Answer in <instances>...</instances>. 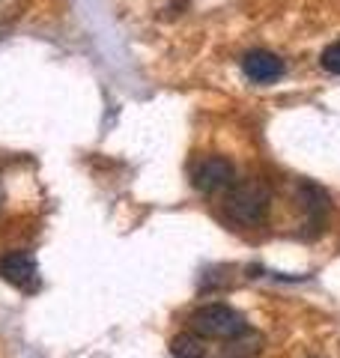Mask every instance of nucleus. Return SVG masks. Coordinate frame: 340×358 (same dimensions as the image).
Returning <instances> with one entry per match:
<instances>
[{
	"mask_svg": "<svg viewBox=\"0 0 340 358\" xmlns=\"http://www.w3.org/2000/svg\"><path fill=\"white\" fill-rule=\"evenodd\" d=\"M224 218L239 227H257L263 224L271 209V185L260 176H245L227 188L224 194Z\"/></svg>",
	"mask_w": 340,
	"mask_h": 358,
	"instance_id": "1",
	"label": "nucleus"
},
{
	"mask_svg": "<svg viewBox=\"0 0 340 358\" xmlns=\"http://www.w3.org/2000/svg\"><path fill=\"white\" fill-rule=\"evenodd\" d=\"M248 326L245 317L230 305H221V301H212V305H203L188 317V329L200 334L203 341H227L233 334H239Z\"/></svg>",
	"mask_w": 340,
	"mask_h": 358,
	"instance_id": "2",
	"label": "nucleus"
},
{
	"mask_svg": "<svg viewBox=\"0 0 340 358\" xmlns=\"http://www.w3.org/2000/svg\"><path fill=\"white\" fill-rule=\"evenodd\" d=\"M233 182H236V167L224 155H203L194 164V171H191V185L203 194L227 192Z\"/></svg>",
	"mask_w": 340,
	"mask_h": 358,
	"instance_id": "3",
	"label": "nucleus"
},
{
	"mask_svg": "<svg viewBox=\"0 0 340 358\" xmlns=\"http://www.w3.org/2000/svg\"><path fill=\"white\" fill-rule=\"evenodd\" d=\"M0 278L6 284L18 287L21 293H36L39 289V266L27 251H13L0 260Z\"/></svg>",
	"mask_w": 340,
	"mask_h": 358,
	"instance_id": "4",
	"label": "nucleus"
},
{
	"mask_svg": "<svg viewBox=\"0 0 340 358\" xmlns=\"http://www.w3.org/2000/svg\"><path fill=\"white\" fill-rule=\"evenodd\" d=\"M242 72L245 78H251L254 84H275L287 72V63H283L275 51L266 48H254L242 57Z\"/></svg>",
	"mask_w": 340,
	"mask_h": 358,
	"instance_id": "5",
	"label": "nucleus"
},
{
	"mask_svg": "<svg viewBox=\"0 0 340 358\" xmlns=\"http://www.w3.org/2000/svg\"><path fill=\"white\" fill-rule=\"evenodd\" d=\"M299 203L304 209V215H308V227H311L308 236H316V233L323 230V224H325V215H328V194L323 192L320 185L302 182L299 185Z\"/></svg>",
	"mask_w": 340,
	"mask_h": 358,
	"instance_id": "6",
	"label": "nucleus"
},
{
	"mask_svg": "<svg viewBox=\"0 0 340 358\" xmlns=\"http://www.w3.org/2000/svg\"><path fill=\"white\" fill-rule=\"evenodd\" d=\"M266 350V338L257 329H242L239 334L227 338L221 346V358H260Z\"/></svg>",
	"mask_w": 340,
	"mask_h": 358,
	"instance_id": "7",
	"label": "nucleus"
},
{
	"mask_svg": "<svg viewBox=\"0 0 340 358\" xmlns=\"http://www.w3.org/2000/svg\"><path fill=\"white\" fill-rule=\"evenodd\" d=\"M170 355L173 358H206V341L188 329L170 341Z\"/></svg>",
	"mask_w": 340,
	"mask_h": 358,
	"instance_id": "8",
	"label": "nucleus"
},
{
	"mask_svg": "<svg viewBox=\"0 0 340 358\" xmlns=\"http://www.w3.org/2000/svg\"><path fill=\"white\" fill-rule=\"evenodd\" d=\"M320 66L325 72H332V75H340V39L332 42L328 48L320 54Z\"/></svg>",
	"mask_w": 340,
	"mask_h": 358,
	"instance_id": "9",
	"label": "nucleus"
},
{
	"mask_svg": "<svg viewBox=\"0 0 340 358\" xmlns=\"http://www.w3.org/2000/svg\"><path fill=\"white\" fill-rule=\"evenodd\" d=\"M0 203H3V185H0Z\"/></svg>",
	"mask_w": 340,
	"mask_h": 358,
	"instance_id": "10",
	"label": "nucleus"
}]
</instances>
